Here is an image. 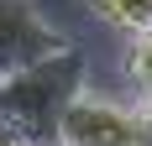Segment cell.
Segmentation results:
<instances>
[{
	"mask_svg": "<svg viewBox=\"0 0 152 146\" xmlns=\"http://www.w3.org/2000/svg\"><path fill=\"white\" fill-rule=\"evenodd\" d=\"M79 89H84V52L63 47L53 58L31 63V68L11 73V78H0V120H11L16 131L31 136V141L53 146L58 120H63V110H68V99Z\"/></svg>",
	"mask_w": 152,
	"mask_h": 146,
	"instance_id": "6da1fadb",
	"label": "cell"
},
{
	"mask_svg": "<svg viewBox=\"0 0 152 146\" xmlns=\"http://www.w3.org/2000/svg\"><path fill=\"white\" fill-rule=\"evenodd\" d=\"M100 21H110L115 31L137 37V31H152V0H84Z\"/></svg>",
	"mask_w": 152,
	"mask_h": 146,
	"instance_id": "277c9868",
	"label": "cell"
},
{
	"mask_svg": "<svg viewBox=\"0 0 152 146\" xmlns=\"http://www.w3.org/2000/svg\"><path fill=\"white\" fill-rule=\"evenodd\" d=\"M0 146H42V141H31V136H21L11 125V120H0Z\"/></svg>",
	"mask_w": 152,
	"mask_h": 146,
	"instance_id": "8992f818",
	"label": "cell"
},
{
	"mask_svg": "<svg viewBox=\"0 0 152 146\" xmlns=\"http://www.w3.org/2000/svg\"><path fill=\"white\" fill-rule=\"evenodd\" d=\"M53 146H142V131H137V110L110 94H89L79 89L68 110L58 120V136Z\"/></svg>",
	"mask_w": 152,
	"mask_h": 146,
	"instance_id": "7a4b0ae2",
	"label": "cell"
},
{
	"mask_svg": "<svg viewBox=\"0 0 152 146\" xmlns=\"http://www.w3.org/2000/svg\"><path fill=\"white\" fill-rule=\"evenodd\" d=\"M126 78L142 99H152V31H137L126 47Z\"/></svg>",
	"mask_w": 152,
	"mask_h": 146,
	"instance_id": "5b68a950",
	"label": "cell"
},
{
	"mask_svg": "<svg viewBox=\"0 0 152 146\" xmlns=\"http://www.w3.org/2000/svg\"><path fill=\"white\" fill-rule=\"evenodd\" d=\"M137 131H142V146H152V99L137 104Z\"/></svg>",
	"mask_w": 152,
	"mask_h": 146,
	"instance_id": "52a82bcc",
	"label": "cell"
},
{
	"mask_svg": "<svg viewBox=\"0 0 152 146\" xmlns=\"http://www.w3.org/2000/svg\"><path fill=\"white\" fill-rule=\"evenodd\" d=\"M63 47H68V37L31 0H0V78H11V73L31 68V63L53 58Z\"/></svg>",
	"mask_w": 152,
	"mask_h": 146,
	"instance_id": "3957f363",
	"label": "cell"
}]
</instances>
